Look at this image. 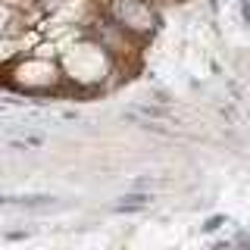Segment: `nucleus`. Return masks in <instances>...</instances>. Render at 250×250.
<instances>
[{
  "label": "nucleus",
  "mask_w": 250,
  "mask_h": 250,
  "mask_svg": "<svg viewBox=\"0 0 250 250\" xmlns=\"http://www.w3.org/2000/svg\"><path fill=\"white\" fill-rule=\"evenodd\" d=\"M153 203V191H141V188H131L128 194H122L119 203H113V213H125V216H131V213H144L147 207Z\"/></svg>",
  "instance_id": "f257e3e1"
},
{
  "label": "nucleus",
  "mask_w": 250,
  "mask_h": 250,
  "mask_svg": "<svg viewBox=\"0 0 250 250\" xmlns=\"http://www.w3.org/2000/svg\"><path fill=\"white\" fill-rule=\"evenodd\" d=\"M131 109H135V113H141L144 119H163V122H175V125H178L175 113H169L166 104H135Z\"/></svg>",
  "instance_id": "f03ea898"
},
{
  "label": "nucleus",
  "mask_w": 250,
  "mask_h": 250,
  "mask_svg": "<svg viewBox=\"0 0 250 250\" xmlns=\"http://www.w3.org/2000/svg\"><path fill=\"white\" fill-rule=\"evenodd\" d=\"M169 182H163V178H153V175H138L131 178V188H141V191H153V188H163Z\"/></svg>",
  "instance_id": "7ed1b4c3"
},
{
  "label": "nucleus",
  "mask_w": 250,
  "mask_h": 250,
  "mask_svg": "<svg viewBox=\"0 0 250 250\" xmlns=\"http://www.w3.org/2000/svg\"><path fill=\"white\" fill-rule=\"evenodd\" d=\"M150 97L156 100V104H166V106H169V104H175V97H172L166 88H150Z\"/></svg>",
  "instance_id": "20e7f679"
},
{
  "label": "nucleus",
  "mask_w": 250,
  "mask_h": 250,
  "mask_svg": "<svg viewBox=\"0 0 250 250\" xmlns=\"http://www.w3.org/2000/svg\"><path fill=\"white\" fill-rule=\"evenodd\" d=\"M222 225H225V216H209V219H207V222H203V225H200V231H207V234H209V231H216V229H222Z\"/></svg>",
  "instance_id": "39448f33"
},
{
  "label": "nucleus",
  "mask_w": 250,
  "mask_h": 250,
  "mask_svg": "<svg viewBox=\"0 0 250 250\" xmlns=\"http://www.w3.org/2000/svg\"><path fill=\"white\" fill-rule=\"evenodd\" d=\"M219 116H222V119H229V125H238V109H234L231 104H222V106H219Z\"/></svg>",
  "instance_id": "423d86ee"
},
{
  "label": "nucleus",
  "mask_w": 250,
  "mask_h": 250,
  "mask_svg": "<svg viewBox=\"0 0 250 250\" xmlns=\"http://www.w3.org/2000/svg\"><path fill=\"white\" fill-rule=\"evenodd\" d=\"M3 241H25L28 238V231H6V234H0Z\"/></svg>",
  "instance_id": "0eeeda50"
},
{
  "label": "nucleus",
  "mask_w": 250,
  "mask_h": 250,
  "mask_svg": "<svg viewBox=\"0 0 250 250\" xmlns=\"http://www.w3.org/2000/svg\"><path fill=\"white\" fill-rule=\"evenodd\" d=\"M238 13H241V19H244V22H250V0H241V3H238Z\"/></svg>",
  "instance_id": "6e6552de"
},
{
  "label": "nucleus",
  "mask_w": 250,
  "mask_h": 250,
  "mask_svg": "<svg viewBox=\"0 0 250 250\" xmlns=\"http://www.w3.org/2000/svg\"><path fill=\"white\" fill-rule=\"evenodd\" d=\"M247 119H250V109H247Z\"/></svg>",
  "instance_id": "1a4fd4ad"
}]
</instances>
